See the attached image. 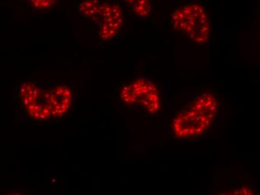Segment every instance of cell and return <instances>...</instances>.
Instances as JSON below:
<instances>
[{"instance_id": "cell-1", "label": "cell", "mask_w": 260, "mask_h": 195, "mask_svg": "<svg viewBox=\"0 0 260 195\" xmlns=\"http://www.w3.org/2000/svg\"><path fill=\"white\" fill-rule=\"evenodd\" d=\"M218 110V99L215 95L205 93L200 96L174 118L172 123L174 137L191 138L204 134L213 123Z\"/></svg>"}, {"instance_id": "cell-2", "label": "cell", "mask_w": 260, "mask_h": 195, "mask_svg": "<svg viewBox=\"0 0 260 195\" xmlns=\"http://www.w3.org/2000/svg\"><path fill=\"white\" fill-rule=\"evenodd\" d=\"M171 20L173 27L196 44H204L208 40L210 26L207 14L201 6H183L174 12Z\"/></svg>"}, {"instance_id": "cell-3", "label": "cell", "mask_w": 260, "mask_h": 195, "mask_svg": "<svg viewBox=\"0 0 260 195\" xmlns=\"http://www.w3.org/2000/svg\"><path fill=\"white\" fill-rule=\"evenodd\" d=\"M120 96L126 104H142L150 114H157L159 110V94L156 86L144 79H139L125 86Z\"/></svg>"}, {"instance_id": "cell-4", "label": "cell", "mask_w": 260, "mask_h": 195, "mask_svg": "<svg viewBox=\"0 0 260 195\" xmlns=\"http://www.w3.org/2000/svg\"><path fill=\"white\" fill-rule=\"evenodd\" d=\"M100 26V36L104 40H109L116 36L123 23L121 9L114 3H104L96 21Z\"/></svg>"}, {"instance_id": "cell-5", "label": "cell", "mask_w": 260, "mask_h": 195, "mask_svg": "<svg viewBox=\"0 0 260 195\" xmlns=\"http://www.w3.org/2000/svg\"><path fill=\"white\" fill-rule=\"evenodd\" d=\"M50 95L52 117H63L72 104V89L68 85L56 86L50 92Z\"/></svg>"}, {"instance_id": "cell-6", "label": "cell", "mask_w": 260, "mask_h": 195, "mask_svg": "<svg viewBox=\"0 0 260 195\" xmlns=\"http://www.w3.org/2000/svg\"><path fill=\"white\" fill-rule=\"evenodd\" d=\"M45 90H41L36 84L25 82L19 88V96L25 110L39 102L43 98Z\"/></svg>"}, {"instance_id": "cell-7", "label": "cell", "mask_w": 260, "mask_h": 195, "mask_svg": "<svg viewBox=\"0 0 260 195\" xmlns=\"http://www.w3.org/2000/svg\"><path fill=\"white\" fill-rule=\"evenodd\" d=\"M133 13L139 17H145L150 10L149 0H123Z\"/></svg>"}, {"instance_id": "cell-8", "label": "cell", "mask_w": 260, "mask_h": 195, "mask_svg": "<svg viewBox=\"0 0 260 195\" xmlns=\"http://www.w3.org/2000/svg\"><path fill=\"white\" fill-rule=\"evenodd\" d=\"M24 1L30 7L36 10H47L53 7L58 0H24Z\"/></svg>"}]
</instances>
